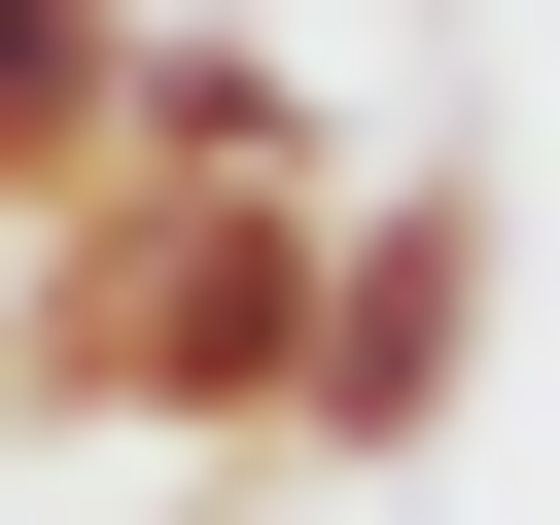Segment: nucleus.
<instances>
[{
	"mask_svg": "<svg viewBox=\"0 0 560 525\" xmlns=\"http://www.w3.org/2000/svg\"><path fill=\"white\" fill-rule=\"evenodd\" d=\"M350 210V175H315ZM315 210H175V175H70L35 210V315H0V420H105V455H280V350H315Z\"/></svg>",
	"mask_w": 560,
	"mask_h": 525,
	"instance_id": "obj_1",
	"label": "nucleus"
},
{
	"mask_svg": "<svg viewBox=\"0 0 560 525\" xmlns=\"http://www.w3.org/2000/svg\"><path fill=\"white\" fill-rule=\"evenodd\" d=\"M455 385H490V175H350V210H315L280 455H455Z\"/></svg>",
	"mask_w": 560,
	"mask_h": 525,
	"instance_id": "obj_2",
	"label": "nucleus"
},
{
	"mask_svg": "<svg viewBox=\"0 0 560 525\" xmlns=\"http://www.w3.org/2000/svg\"><path fill=\"white\" fill-rule=\"evenodd\" d=\"M105 175H175V210H315V70H280L245 0H140V70H105Z\"/></svg>",
	"mask_w": 560,
	"mask_h": 525,
	"instance_id": "obj_3",
	"label": "nucleus"
},
{
	"mask_svg": "<svg viewBox=\"0 0 560 525\" xmlns=\"http://www.w3.org/2000/svg\"><path fill=\"white\" fill-rule=\"evenodd\" d=\"M105 70H140V0H0V210L105 175Z\"/></svg>",
	"mask_w": 560,
	"mask_h": 525,
	"instance_id": "obj_4",
	"label": "nucleus"
}]
</instances>
